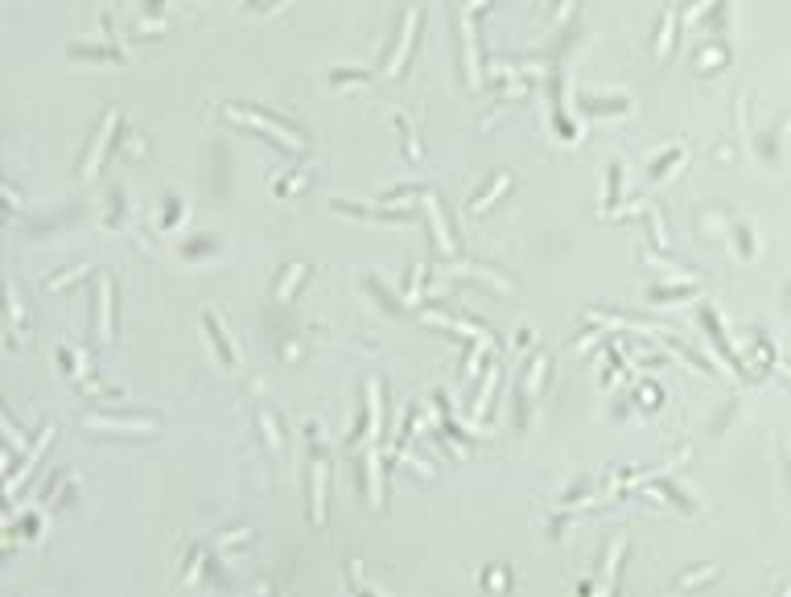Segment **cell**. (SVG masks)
Segmentation results:
<instances>
[{
    "label": "cell",
    "instance_id": "6da1fadb",
    "mask_svg": "<svg viewBox=\"0 0 791 597\" xmlns=\"http://www.w3.org/2000/svg\"><path fill=\"white\" fill-rule=\"evenodd\" d=\"M235 120H243V124H252V128L272 132L280 144H301V132H293V124H285V120H276V116H268V111H235Z\"/></svg>",
    "mask_w": 791,
    "mask_h": 597
},
{
    "label": "cell",
    "instance_id": "7a4b0ae2",
    "mask_svg": "<svg viewBox=\"0 0 791 597\" xmlns=\"http://www.w3.org/2000/svg\"><path fill=\"white\" fill-rule=\"evenodd\" d=\"M416 25H421V17H416V8H408V13H404V33H400V42H396L392 62H388V75H400V70H404V62H408V54H412V42H416Z\"/></svg>",
    "mask_w": 791,
    "mask_h": 597
},
{
    "label": "cell",
    "instance_id": "3957f363",
    "mask_svg": "<svg viewBox=\"0 0 791 597\" xmlns=\"http://www.w3.org/2000/svg\"><path fill=\"white\" fill-rule=\"evenodd\" d=\"M95 322H99V338L112 342V280L99 276V288H95Z\"/></svg>",
    "mask_w": 791,
    "mask_h": 597
},
{
    "label": "cell",
    "instance_id": "277c9868",
    "mask_svg": "<svg viewBox=\"0 0 791 597\" xmlns=\"http://www.w3.org/2000/svg\"><path fill=\"white\" fill-rule=\"evenodd\" d=\"M116 124H120V111H107V120H103L99 137H95V144H91L87 161H83V178H95V165H99V157H103V148H107V137L116 132Z\"/></svg>",
    "mask_w": 791,
    "mask_h": 597
},
{
    "label": "cell",
    "instance_id": "5b68a950",
    "mask_svg": "<svg viewBox=\"0 0 791 597\" xmlns=\"http://www.w3.org/2000/svg\"><path fill=\"white\" fill-rule=\"evenodd\" d=\"M425 210H429V219H433V235H437L441 251H453V239H449V227H445V219H441V206H437V194H433V189H425Z\"/></svg>",
    "mask_w": 791,
    "mask_h": 597
},
{
    "label": "cell",
    "instance_id": "8992f818",
    "mask_svg": "<svg viewBox=\"0 0 791 597\" xmlns=\"http://www.w3.org/2000/svg\"><path fill=\"white\" fill-rule=\"evenodd\" d=\"M313 523H326V465H313Z\"/></svg>",
    "mask_w": 791,
    "mask_h": 597
},
{
    "label": "cell",
    "instance_id": "52a82bcc",
    "mask_svg": "<svg viewBox=\"0 0 791 597\" xmlns=\"http://www.w3.org/2000/svg\"><path fill=\"white\" fill-rule=\"evenodd\" d=\"M202 322H206V334H211V342H215V346H219L223 363H231V367H235V346H231V342H227V334H223V325L215 322V313H206V318H202Z\"/></svg>",
    "mask_w": 791,
    "mask_h": 597
},
{
    "label": "cell",
    "instance_id": "ba28073f",
    "mask_svg": "<svg viewBox=\"0 0 791 597\" xmlns=\"http://www.w3.org/2000/svg\"><path fill=\"white\" fill-rule=\"evenodd\" d=\"M618 556H622V544H610V552H606V564H602V585H598V597H606L610 589H615Z\"/></svg>",
    "mask_w": 791,
    "mask_h": 597
},
{
    "label": "cell",
    "instance_id": "9c48e42d",
    "mask_svg": "<svg viewBox=\"0 0 791 597\" xmlns=\"http://www.w3.org/2000/svg\"><path fill=\"white\" fill-rule=\"evenodd\" d=\"M91 428H153L157 420L153 416H140V420H107V416H91Z\"/></svg>",
    "mask_w": 791,
    "mask_h": 597
},
{
    "label": "cell",
    "instance_id": "30bf717a",
    "mask_svg": "<svg viewBox=\"0 0 791 597\" xmlns=\"http://www.w3.org/2000/svg\"><path fill=\"white\" fill-rule=\"evenodd\" d=\"M367 482H371V499H375V506H384V470H379L375 449H371V458H367Z\"/></svg>",
    "mask_w": 791,
    "mask_h": 597
},
{
    "label": "cell",
    "instance_id": "8fae6325",
    "mask_svg": "<svg viewBox=\"0 0 791 597\" xmlns=\"http://www.w3.org/2000/svg\"><path fill=\"white\" fill-rule=\"evenodd\" d=\"M495 383H499V367L490 363V371H486L483 387H479V400H474V416H486V408H490V391H495Z\"/></svg>",
    "mask_w": 791,
    "mask_h": 597
},
{
    "label": "cell",
    "instance_id": "7c38bea8",
    "mask_svg": "<svg viewBox=\"0 0 791 597\" xmlns=\"http://www.w3.org/2000/svg\"><path fill=\"white\" fill-rule=\"evenodd\" d=\"M507 185H511V173H499V182H495V185H486L483 194H479V198L470 202V210H486V206H490V202H495V198H499V194L507 189Z\"/></svg>",
    "mask_w": 791,
    "mask_h": 597
},
{
    "label": "cell",
    "instance_id": "4fadbf2b",
    "mask_svg": "<svg viewBox=\"0 0 791 597\" xmlns=\"http://www.w3.org/2000/svg\"><path fill=\"white\" fill-rule=\"evenodd\" d=\"M301 276H306V264H289V272H285V280L276 284V297H280V301H289V288H293V284H297Z\"/></svg>",
    "mask_w": 791,
    "mask_h": 597
},
{
    "label": "cell",
    "instance_id": "5bb4252c",
    "mask_svg": "<svg viewBox=\"0 0 791 597\" xmlns=\"http://www.w3.org/2000/svg\"><path fill=\"white\" fill-rule=\"evenodd\" d=\"M672 29H676V13L668 8V17H663V25H659V42H656V49H659V58L672 49Z\"/></svg>",
    "mask_w": 791,
    "mask_h": 597
},
{
    "label": "cell",
    "instance_id": "9a60e30c",
    "mask_svg": "<svg viewBox=\"0 0 791 597\" xmlns=\"http://www.w3.org/2000/svg\"><path fill=\"white\" fill-rule=\"evenodd\" d=\"M544 371H548V359H536V363H532V375H527V383H524L527 396H536V391H540V383H544Z\"/></svg>",
    "mask_w": 791,
    "mask_h": 597
},
{
    "label": "cell",
    "instance_id": "2e32d148",
    "mask_svg": "<svg viewBox=\"0 0 791 597\" xmlns=\"http://www.w3.org/2000/svg\"><path fill=\"white\" fill-rule=\"evenodd\" d=\"M396 124H400V132H404V148H408V157H421V144H416V132H412V124H408L404 116H400Z\"/></svg>",
    "mask_w": 791,
    "mask_h": 597
},
{
    "label": "cell",
    "instance_id": "e0dca14e",
    "mask_svg": "<svg viewBox=\"0 0 791 597\" xmlns=\"http://www.w3.org/2000/svg\"><path fill=\"white\" fill-rule=\"evenodd\" d=\"M260 424H264V433H268V445H272V453H280L285 445H280V433H276V424H272V416H268V412H260Z\"/></svg>",
    "mask_w": 791,
    "mask_h": 597
},
{
    "label": "cell",
    "instance_id": "ac0fdd59",
    "mask_svg": "<svg viewBox=\"0 0 791 597\" xmlns=\"http://www.w3.org/2000/svg\"><path fill=\"white\" fill-rule=\"evenodd\" d=\"M569 8H573V0H561V8H557V21H565V17H569Z\"/></svg>",
    "mask_w": 791,
    "mask_h": 597
},
{
    "label": "cell",
    "instance_id": "d6986e66",
    "mask_svg": "<svg viewBox=\"0 0 791 597\" xmlns=\"http://www.w3.org/2000/svg\"><path fill=\"white\" fill-rule=\"evenodd\" d=\"M479 4H483V0H466V13H474V8H479Z\"/></svg>",
    "mask_w": 791,
    "mask_h": 597
}]
</instances>
